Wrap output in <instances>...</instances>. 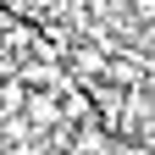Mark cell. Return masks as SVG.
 Here are the masks:
<instances>
[{"label":"cell","instance_id":"6da1fadb","mask_svg":"<svg viewBox=\"0 0 155 155\" xmlns=\"http://www.w3.org/2000/svg\"><path fill=\"white\" fill-rule=\"evenodd\" d=\"M22 116H28V127L33 133H45L61 122V105H55V89H28V100H22Z\"/></svg>","mask_w":155,"mask_h":155},{"label":"cell","instance_id":"7a4b0ae2","mask_svg":"<svg viewBox=\"0 0 155 155\" xmlns=\"http://www.w3.org/2000/svg\"><path fill=\"white\" fill-rule=\"evenodd\" d=\"M22 100H28V89L17 83V78H0V111H6V116L22 111Z\"/></svg>","mask_w":155,"mask_h":155}]
</instances>
